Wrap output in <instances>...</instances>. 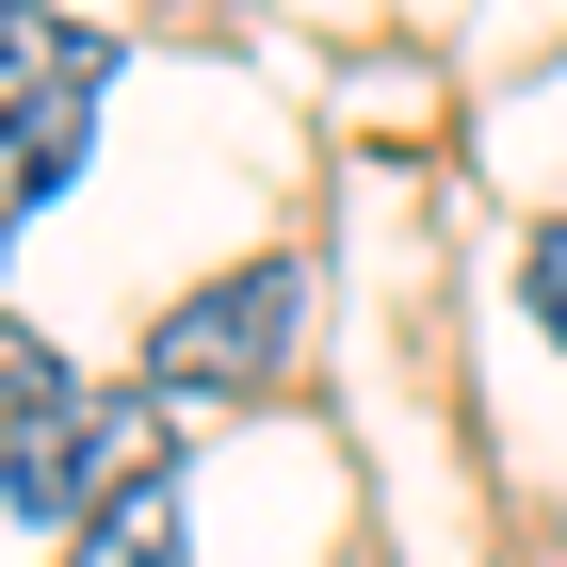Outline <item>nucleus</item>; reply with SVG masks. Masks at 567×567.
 I'll return each mask as SVG.
<instances>
[{
    "instance_id": "nucleus-1",
    "label": "nucleus",
    "mask_w": 567,
    "mask_h": 567,
    "mask_svg": "<svg viewBox=\"0 0 567 567\" xmlns=\"http://www.w3.org/2000/svg\"><path fill=\"white\" fill-rule=\"evenodd\" d=\"M97 97H114V49H97L65 0H0V260H17V227L82 178Z\"/></svg>"
},
{
    "instance_id": "nucleus-5",
    "label": "nucleus",
    "mask_w": 567,
    "mask_h": 567,
    "mask_svg": "<svg viewBox=\"0 0 567 567\" xmlns=\"http://www.w3.org/2000/svg\"><path fill=\"white\" fill-rule=\"evenodd\" d=\"M49 390H65V373H49V357L17 341V324H0V422H17V405H49Z\"/></svg>"
},
{
    "instance_id": "nucleus-4",
    "label": "nucleus",
    "mask_w": 567,
    "mask_h": 567,
    "mask_svg": "<svg viewBox=\"0 0 567 567\" xmlns=\"http://www.w3.org/2000/svg\"><path fill=\"white\" fill-rule=\"evenodd\" d=\"M65 567H195V519H178V471H163V486H131L114 519H82V535H65Z\"/></svg>"
},
{
    "instance_id": "nucleus-3",
    "label": "nucleus",
    "mask_w": 567,
    "mask_h": 567,
    "mask_svg": "<svg viewBox=\"0 0 567 567\" xmlns=\"http://www.w3.org/2000/svg\"><path fill=\"white\" fill-rule=\"evenodd\" d=\"M292 341H308V276L244 260V276H212V292H178L163 324H146V390L163 405H260L276 373H292Z\"/></svg>"
},
{
    "instance_id": "nucleus-6",
    "label": "nucleus",
    "mask_w": 567,
    "mask_h": 567,
    "mask_svg": "<svg viewBox=\"0 0 567 567\" xmlns=\"http://www.w3.org/2000/svg\"><path fill=\"white\" fill-rule=\"evenodd\" d=\"M535 324L567 341V227H535Z\"/></svg>"
},
{
    "instance_id": "nucleus-2",
    "label": "nucleus",
    "mask_w": 567,
    "mask_h": 567,
    "mask_svg": "<svg viewBox=\"0 0 567 567\" xmlns=\"http://www.w3.org/2000/svg\"><path fill=\"white\" fill-rule=\"evenodd\" d=\"M131 486H163V390H49L0 422V503L49 535L114 519Z\"/></svg>"
}]
</instances>
